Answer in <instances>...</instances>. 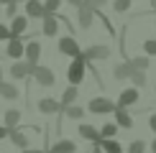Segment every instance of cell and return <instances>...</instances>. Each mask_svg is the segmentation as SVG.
<instances>
[{
  "mask_svg": "<svg viewBox=\"0 0 156 153\" xmlns=\"http://www.w3.org/2000/svg\"><path fill=\"white\" fill-rule=\"evenodd\" d=\"M102 5H108V0H82V8H90V10H100Z\"/></svg>",
  "mask_w": 156,
  "mask_h": 153,
  "instance_id": "83f0119b",
  "label": "cell"
},
{
  "mask_svg": "<svg viewBox=\"0 0 156 153\" xmlns=\"http://www.w3.org/2000/svg\"><path fill=\"white\" fill-rule=\"evenodd\" d=\"M151 8H154V13H156V0H151Z\"/></svg>",
  "mask_w": 156,
  "mask_h": 153,
  "instance_id": "b9f144b4",
  "label": "cell"
},
{
  "mask_svg": "<svg viewBox=\"0 0 156 153\" xmlns=\"http://www.w3.org/2000/svg\"><path fill=\"white\" fill-rule=\"evenodd\" d=\"M131 72H133V69L128 66V61L115 64V66H113V76H115V79H128V76H131Z\"/></svg>",
  "mask_w": 156,
  "mask_h": 153,
  "instance_id": "7402d4cb",
  "label": "cell"
},
{
  "mask_svg": "<svg viewBox=\"0 0 156 153\" xmlns=\"http://www.w3.org/2000/svg\"><path fill=\"white\" fill-rule=\"evenodd\" d=\"M77 18H80V25L82 28H90V25L95 23V10H90V8H77Z\"/></svg>",
  "mask_w": 156,
  "mask_h": 153,
  "instance_id": "e0dca14e",
  "label": "cell"
},
{
  "mask_svg": "<svg viewBox=\"0 0 156 153\" xmlns=\"http://www.w3.org/2000/svg\"><path fill=\"white\" fill-rule=\"evenodd\" d=\"M144 49L148 56H156V38H148V41H144Z\"/></svg>",
  "mask_w": 156,
  "mask_h": 153,
  "instance_id": "1f68e13d",
  "label": "cell"
},
{
  "mask_svg": "<svg viewBox=\"0 0 156 153\" xmlns=\"http://www.w3.org/2000/svg\"><path fill=\"white\" fill-rule=\"evenodd\" d=\"M87 110L92 112V115H108V112L115 110V102H110L105 97H92V100H90V105H87Z\"/></svg>",
  "mask_w": 156,
  "mask_h": 153,
  "instance_id": "277c9868",
  "label": "cell"
},
{
  "mask_svg": "<svg viewBox=\"0 0 156 153\" xmlns=\"http://www.w3.org/2000/svg\"><path fill=\"white\" fill-rule=\"evenodd\" d=\"M49 153H77V143L74 140H56L49 148Z\"/></svg>",
  "mask_w": 156,
  "mask_h": 153,
  "instance_id": "4fadbf2b",
  "label": "cell"
},
{
  "mask_svg": "<svg viewBox=\"0 0 156 153\" xmlns=\"http://www.w3.org/2000/svg\"><path fill=\"white\" fill-rule=\"evenodd\" d=\"M23 56H26V64L36 66L38 59H41V43H38V41H28V43H23Z\"/></svg>",
  "mask_w": 156,
  "mask_h": 153,
  "instance_id": "8992f818",
  "label": "cell"
},
{
  "mask_svg": "<svg viewBox=\"0 0 156 153\" xmlns=\"http://www.w3.org/2000/svg\"><path fill=\"white\" fill-rule=\"evenodd\" d=\"M0 15H3V10H0Z\"/></svg>",
  "mask_w": 156,
  "mask_h": 153,
  "instance_id": "f6af8a7d",
  "label": "cell"
},
{
  "mask_svg": "<svg viewBox=\"0 0 156 153\" xmlns=\"http://www.w3.org/2000/svg\"><path fill=\"white\" fill-rule=\"evenodd\" d=\"M59 51H62L64 56H72V59H77V56L82 54V51H80V43H77L74 36H64V38H59Z\"/></svg>",
  "mask_w": 156,
  "mask_h": 153,
  "instance_id": "5b68a950",
  "label": "cell"
},
{
  "mask_svg": "<svg viewBox=\"0 0 156 153\" xmlns=\"http://www.w3.org/2000/svg\"><path fill=\"white\" fill-rule=\"evenodd\" d=\"M8 138L13 140V145H18V148H28V135H26V133L23 130H18V127H16V130H10L8 133Z\"/></svg>",
  "mask_w": 156,
  "mask_h": 153,
  "instance_id": "44dd1931",
  "label": "cell"
},
{
  "mask_svg": "<svg viewBox=\"0 0 156 153\" xmlns=\"http://www.w3.org/2000/svg\"><path fill=\"white\" fill-rule=\"evenodd\" d=\"M10 38V31H8V25H3L0 23V41H8Z\"/></svg>",
  "mask_w": 156,
  "mask_h": 153,
  "instance_id": "d6a6232c",
  "label": "cell"
},
{
  "mask_svg": "<svg viewBox=\"0 0 156 153\" xmlns=\"http://www.w3.org/2000/svg\"><path fill=\"white\" fill-rule=\"evenodd\" d=\"M128 79L133 82V87H136V89H138V87H146V72H141V69H133Z\"/></svg>",
  "mask_w": 156,
  "mask_h": 153,
  "instance_id": "cb8c5ba5",
  "label": "cell"
},
{
  "mask_svg": "<svg viewBox=\"0 0 156 153\" xmlns=\"http://www.w3.org/2000/svg\"><path fill=\"white\" fill-rule=\"evenodd\" d=\"M151 151H154V153H156V138H154V143H151Z\"/></svg>",
  "mask_w": 156,
  "mask_h": 153,
  "instance_id": "60d3db41",
  "label": "cell"
},
{
  "mask_svg": "<svg viewBox=\"0 0 156 153\" xmlns=\"http://www.w3.org/2000/svg\"><path fill=\"white\" fill-rule=\"evenodd\" d=\"M21 153H49V151H36V148H23Z\"/></svg>",
  "mask_w": 156,
  "mask_h": 153,
  "instance_id": "8d00e7d4",
  "label": "cell"
},
{
  "mask_svg": "<svg viewBox=\"0 0 156 153\" xmlns=\"http://www.w3.org/2000/svg\"><path fill=\"white\" fill-rule=\"evenodd\" d=\"M128 8H131V0H115V3H113V10L115 13H126Z\"/></svg>",
  "mask_w": 156,
  "mask_h": 153,
  "instance_id": "4dcf8cb0",
  "label": "cell"
},
{
  "mask_svg": "<svg viewBox=\"0 0 156 153\" xmlns=\"http://www.w3.org/2000/svg\"><path fill=\"white\" fill-rule=\"evenodd\" d=\"M82 59L84 61H97V59H110V46L105 43H92L87 51H82Z\"/></svg>",
  "mask_w": 156,
  "mask_h": 153,
  "instance_id": "7a4b0ae2",
  "label": "cell"
},
{
  "mask_svg": "<svg viewBox=\"0 0 156 153\" xmlns=\"http://www.w3.org/2000/svg\"><path fill=\"white\" fill-rule=\"evenodd\" d=\"M144 151H146V143H144L141 138H136L133 143L128 145V153H144Z\"/></svg>",
  "mask_w": 156,
  "mask_h": 153,
  "instance_id": "f546056e",
  "label": "cell"
},
{
  "mask_svg": "<svg viewBox=\"0 0 156 153\" xmlns=\"http://www.w3.org/2000/svg\"><path fill=\"white\" fill-rule=\"evenodd\" d=\"M26 28H28V18H26V15H13V23L8 25L10 38H21V33Z\"/></svg>",
  "mask_w": 156,
  "mask_h": 153,
  "instance_id": "ba28073f",
  "label": "cell"
},
{
  "mask_svg": "<svg viewBox=\"0 0 156 153\" xmlns=\"http://www.w3.org/2000/svg\"><path fill=\"white\" fill-rule=\"evenodd\" d=\"M16 3H18V0H16ZM21 3H26V0H21Z\"/></svg>",
  "mask_w": 156,
  "mask_h": 153,
  "instance_id": "ee69618b",
  "label": "cell"
},
{
  "mask_svg": "<svg viewBox=\"0 0 156 153\" xmlns=\"http://www.w3.org/2000/svg\"><path fill=\"white\" fill-rule=\"evenodd\" d=\"M18 87L13 84V82H0V97H5V100H18Z\"/></svg>",
  "mask_w": 156,
  "mask_h": 153,
  "instance_id": "ffe728a7",
  "label": "cell"
},
{
  "mask_svg": "<svg viewBox=\"0 0 156 153\" xmlns=\"http://www.w3.org/2000/svg\"><path fill=\"white\" fill-rule=\"evenodd\" d=\"M67 3H69V5H74V8H80V5H82V0H67Z\"/></svg>",
  "mask_w": 156,
  "mask_h": 153,
  "instance_id": "74e56055",
  "label": "cell"
},
{
  "mask_svg": "<svg viewBox=\"0 0 156 153\" xmlns=\"http://www.w3.org/2000/svg\"><path fill=\"white\" fill-rule=\"evenodd\" d=\"M5 13H8V18H13V15H16V3H10L8 8H5Z\"/></svg>",
  "mask_w": 156,
  "mask_h": 153,
  "instance_id": "e575fe53",
  "label": "cell"
},
{
  "mask_svg": "<svg viewBox=\"0 0 156 153\" xmlns=\"http://www.w3.org/2000/svg\"><path fill=\"white\" fill-rule=\"evenodd\" d=\"M80 135L84 138V140H90V143H100V130L97 127H92V125H87V123H82L80 125Z\"/></svg>",
  "mask_w": 156,
  "mask_h": 153,
  "instance_id": "7c38bea8",
  "label": "cell"
},
{
  "mask_svg": "<svg viewBox=\"0 0 156 153\" xmlns=\"http://www.w3.org/2000/svg\"><path fill=\"white\" fill-rule=\"evenodd\" d=\"M92 153H102V148H100V145H95V148H92Z\"/></svg>",
  "mask_w": 156,
  "mask_h": 153,
  "instance_id": "ab89813d",
  "label": "cell"
},
{
  "mask_svg": "<svg viewBox=\"0 0 156 153\" xmlns=\"http://www.w3.org/2000/svg\"><path fill=\"white\" fill-rule=\"evenodd\" d=\"M115 125H118V127H123V130H128V127H133V117H131V115H128V110H126V107H118V105H115Z\"/></svg>",
  "mask_w": 156,
  "mask_h": 153,
  "instance_id": "9c48e42d",
  "label": "cell"
},
{
  "mask_svg": "<svg viewBox=\"0 0 156 153\" xmlns=\"http://www.w3.org/2000/svg\"><path fill=\"white\" fill-rule=\"evenodd\" d=\"M0 82H3V69H0Z\"/></svg>",
  "mask_w": 156,
  "mask_h": 153,
  "instance_id": "7bdbcfd3",
  "label": "cell"
},
{
  "mask_svg": "<svg viewBox=\"0 0 156 153\" xmlns=\"http://www.w3.org/2000/svg\"><path fill=\"white\" fill-rule=\"evenodd\" d=\"M31 76L38 82V87H54L56 84V76H54V72H51L49 66H38V64H36V69H34Z\"/></svg>",
  "mask_w": 156,
  "mask_h": 153,
  "instance_id": "3957f363",
  "label": "cell"
},
{
  "mask_svg": "<svg viewBox=\"0 0 156 153\" xmlns=\"http://www.w3.org/2000/svg\"><path fill=\"white\" fill-rule=\"evenodd\" d=\"M3 138H8V127H5V125H0V140H3Z\"/></svg>",
  "mask_w": 156,
  "mask_h": 153,
  "instance_id": "d590c367",
  "label": "cell"
},
{
  "mask_svg": "<svg viewBox=\"0 0 156 153\" xmlns=\"http://www.w3.org/2000/svg\"><path fill=\"white\" fill-rule=\"evenodd\" d=\"M97 145L102 148V153H123V145L115 138H100V143H97Z\"/></svg>",
  "mask_w": 156,
  "mask_h": 153,
  "instance_id": "ac0fdd59",
  "label": "cell"
},
{
  "mask_svg": "<svg viewBox=\"0 0 156 153\" xmlns=\"http://www.w3.org/2000/svg\"><path fill=\"white\" fill-rule=\"evenodd\" d=\"M44 5L38 0H26V18H44Z\"/></svg>",
  "mask_w": 156,
  "mask_h": 153,
  "instance_id": "5bb4252c",
  "label": "cell"
},
{
  "mask_svg": "<svg viewBox=\"0 0 156 153\" xmlns=\"http://www.w3.org/2000/svg\"><path fill=\"white\" fill-rule=\"evenodd\" d=\"M10 3H16V0H0V5H10Z\"/></svg>",
  "mask_w": 156,
  "mask_h": 153,
  "instance_id": "f35d334b",
  "label": "cell"
},
{
  "mask_svg": "<svg viewBox=\"0 0 156 153\" xmlns=\"http://www.w3.org/2000/svg\"><path fill=\"white\" fill-rule=\"evenodd\" d=\"M44 36H56V31H59V23H56V15H51V13H46L44 15Z\"/></svg>",
  "mask_w": 156,
  "mask_h": 153,
  "instance_id": "d6986e66",
  "label": "cell"
},
{
  "mask_svg": "<svg viewBox=\"0 0 156 153\" xmlns=\"http://www.w3.org/2000/svg\"><path fill=\"white\" fill-rule=\"evenodd\" d=\"M115 133H118V125L115 123H105L100 127V138H115Z\"/></svg>",
  "mask_w": 156,
  "mask_h": 153,
  "instance_id": "4316f807",
  "label": "cell"
},
{
  "mask_svg": "<svg viewBox=\"0 0 156 153\" xmlns=\"http://www.w3.org/2000/svg\"><path fill=\"white\" fill-rule=\"evenodd\" d=\"M34 69L36 66H31V64H26V61H16L10 66V76H13V79H26V76L34 74Z\"/></svg>",
  "mask_w": 156,
  "mask_h": 153,
  "instance_id": "52a82bcc",
  "label": "cell"
},
{
  "mask_svg": "<svg viewBox=\"0 0 156 153\" xmlns=\"http://www.w3.org/2000/svg\"><path fill=\"white\" fill-rule=\"evenodd\" d=\"M148 127H151V130H154V135H156V112L151 115V117H148Z\"/></svg>",
  "mask_w": 156,
  "mask_h": 153,
  "instance_id": "836d02e7",
  "label": "cell"
},
{
  "mask_svg": "<svg viewBox=\"0 0 156 153\" xmlns=\"http://www.w3.org/2000/svg\"><path fill=\"white\" fill-rule=\"evenodd\" d=\"M74 102H77V87L72 84V87L64 89V97H62L59 105H62V107H69V105H74Z\"/></svg>",
  "mask_w": 156,
  "mask_h": 153,
  "instance_id": "603a6c76",
  "label": "cell"
},
{
  "mask_svg": "<svg viewBox=\"0 0 156 153\" xmlns=\"http://www.w3.org/2000/svg\"><path fill=\"white\" fill-rule=\"evenodd\" d=\"M41 5H44V13H51V15H54V13L59 10L62 0H46V3H41Z\"/></svg>",
  "mask_w": 156,
  "mask_h": 153,
  "instance_id": "f1b7e54d",
  "label": "cell"
},
{
  "mask_svg": "<svg viewBox=\"0 0 156 153\" xmlns=\"http://www.w3.org/2000/svg\"><path fill=\"white\" fill-rule=\"evenodd\" d=\"M38 110H41L44 115H54V112L62 110V105L56 100H51V97H44V100H38Z\"/></svg>",
  "mask_w": 156,
  "mask_h": 153,
  "instance_id": "9a60e30c",
  "label": "cell"
},
{
  "mask_svg": "<svg viewBox=\"0 0 156 153\" xmlns=\"http://www.w3.org/2000/svg\"><path fill=\"white\" fill-rule=\"evenodd\" d=\"M18 123H21V110H16V107H10V110H5V127H8V133L10 130H16Z\"/></svg>",
  "mask_w": 156,
  "mask_h": 153,
  "instance_id": "2e32d148",
  "label": "cell"
},
{
  "mask_svg": "<svg viewBox=\"0 0 156 153\" xmlns=\"http://www.w3.org/2000/svg\"><path fill=\"white\" fill-rule=\"evenodd\" d=\"M138 102V89L131 87V89H123L120 92V97H118V107H131Z\"/></svg>",
  "mask_w": 156,
  "mask_h": 153,
  "instance_id": "30bf717a",
  "label": "cell"
},
{
  "mask_svg": "<svg viewBox=\"0 0 156 153\" xmlns=\"http://www.w3.org/2000/svg\"><path fill=\"white\" fill-rule=\"evenodd\" d=\"M67 79H69V84H74V87L84 79V59H82V54L77 56V59H72V64L67 66Z\"/></svg>",
  "mask_w": 156,
  "mask_h": 153,
  "instance_id": "6da1fadb",
  "label": "cell"
},
{
  "mask_svg": "<svg viewBox=\"0 0 156 153\" xmlns=\"http://www.w3.org/2000/svg\"><path fill=\"white\" fill-rule=\"evenodd\" d=\"M64 115H67L69 120H82L84 110H82V107H77V105H69V107H64Z\"/></svg>",
  "mask_w": 156,
  "mask_h": 153,
  "instance_id": "484cf974",
  "label": "cell"
},
{
  "mask_svg": "<svg viewBox=\"0 0 156 153\" xmlns=\"http://www.w3.org/2000/svg\"><path fill=\"white\" fill-rule=\"evenodd\" d=\"M5 56H10V59H21L23 56V41L21 38H8V49H5Z\"/></svg>",
  "mask_w": 156,
  "mask_h": 153,
  "instance_id": "8fae6325",
  "label": "cell"
},
{
  "mask_svg": "<svg viewBox=\"0 0 156 153\" xmlns=\"http://www.w3.org/2000/svg\"><path fill=\"white\" fill-rule=\"evenodd\" d=\"M128 66L146 72V69H148V56H136V59H128Z\"/></svg>",
  "mask_w": 156,
  "mask_h": 153,
  "instance_id": "d4e9b609",
  "label": "cell"
}]
</instances>
